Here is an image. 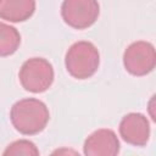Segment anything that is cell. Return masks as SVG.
<instances>
[{
	"label": "cell",
	"mask_w": 156,
	"mask_h": 156,
	"mask_svg": "<svg viewBox=\"0 0 156 156\" xmlns=\"http://www.w3.org/2000/svg\"><path fill=\"white\" fill-rule=\"evenodd\" d=\"M10 119L17 132L23 135H35L45 129L50 119L48 106L39 99L26 98L15 102Z\"/></svg>",
	"instance_id": "6da1fadb"
},
{
	"label": "cell",
	"mask_w": 156,
	"mask_h": 156,
	"mask_svg": "<svg viewBox=\"0 0 156 156\" xmlns=\"http://www.w3.org/2000/svg\"><path fill=\"white\" fill-rule=\"evenodd\" d=\"M65 66L69 76L76 79H88L93 77L100 66L98 48L85 40L72 44L66 52Z\"/></svg>",
	"instance_id": "7a4b0ae2"
},
{
	"label": "cell",
	"mask_w": 156,
	"mask_h": 156,
	"mask_svg": "<svg viewBox=\"0 0 156 156\" xmlns=\"http://www.w3.org/2000/svg\"><path fill=\"white\" fill-rule=\"evenodd\" d=\"M18 78L24 90L39 94L46 91L52 85L55 72L52 65L46 58L32 57L20 68Z\"/></svg>",
	"instance_id": "3957f363"
},
{
	"label": "cell",
	"mask_w": 156,
	"mask_h": 156,
	"mask_svg": "<svg viewBox=\"0 0 156 156\" xmlns=\"http://www.w3.org/2000/svg\"><path fill=\"white\" fill-rule=\"evenodd\" d=\"M100 5L98 0H63L61 17L74 29H87L99 18Z\"/></svg>",
	"instance_id": "277c9868"
},
{
	"label": "cell",
	"mask_w": 156,
	"mask_h": 156,
	"mask_svg": "<svg viewBox=\"0 0 156 156\" xmlns=\"http://www.w3.org/2000/svg\"><path fill=\"white\" fill-rule=\"evenodd\" d=\"M123 66L128 73L135 77H143L152 72L156 66L154 45L145 40L132 43L123 52Z\"/></svg>",
	"instance_id": "5b68a950"
},
{
	"label": "cell",
	"mask_w": 156,
	"mask_h": 156,
	"mask_svg": "<svg viewBox=\"0 0 156 156\" xmlns=\"http://www.w3.org/2000/svg\"><path fill=\"white\" fill-rule=\"evenodd\" d=\"M118 132L127 144L133 146H144L150 139V122L145 115L130 112L121 119Z\"/></svg>",
	"instance_id": "8992f818"
},
{
	"label": "cell",
	"mask_w": 156,
	"mask_h": 156,
	"mask_svg": "<svg viewBox=\"0 0 156 156\" xmlns=\"http://www.w3.org/2000/svg\"><path fill=\"white\" fill-rule=\"evenodd\" d=\"M119 146L116 133L112 129L101 128L85 139L83 152L87 156H115L119 152Z\"/></svg>",
	"instance_id": "52a82bcc"
},
{
	"label": "cell",
	"mask_w": 156,
	"mask_h": 156,
	"mask_svg": "<svg viewBox=\"0 0 156 156\" xmlns=\"http://www.w3.org/2000/svg\"><path fill=\"white\" fill-rule=\"evenodd\" d=\"M35 7V0H0V18L12 23L24 22L33 16Z\"/></svg>",
	"instance_id": "ba28073f"
},
{
	"label": "cell",
	"mask_w": 156,
	"mask_h": 156,
	"mask_svg": "<svg viewBox=\"0 0 156 156\" xmlns=\"http://www.w3.org/2000/svg\"><path fill=\"white\" fill-rule=\"evenodd\" d=\"M21 45L20 32L4 22H0V57H6L17 51Z\"/></svg>",
	"instance_id": "9c48e42d"
},
{
	"label": "cell",
	"mask_w": 156,
	"mask_h": 156,
	"mask_svg": "<svg viewBox=\"0 0 156 156\" xmlns=\"http://www.w3.org/2000/svg\"><path fill=\"white\" fill-rule=\"evenodd\" d=\"M2 155L5 156H38L39 150L35 146V144L27 139H20L16 140L6 146Z\"/></svg>",
	"instance_id": "30bf717a"
}]
</instances>
